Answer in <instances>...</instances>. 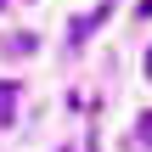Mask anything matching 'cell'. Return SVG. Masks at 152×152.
Segmentation results:
<instances>
[{"mask_svg":"<svg viewBox=\"0 0 152 152\" xmlns=\"http://www.w3.org/2000/svg\"><path fill=\"white\" fill-rule=\"evenodd\" d=\"M17 96H23V90H17L11 79H0V124H11V118H17Z\"/></svg>","mask_w":152,"mask_h":152,"instance_id":"1","label":"cell"},{"mask_svg":"<svg viewBox=\"0 0 152 152\" xmlns=\"http://www.w3.org/2000/svg\"><path fill=\"white\" fill-rule=\"evenodd\" d=\"M96 23H107V6H102V11H90V17H79V23H73V45H85V39H90V34H96Z\"/></svg>","mask_w":152,"mask_h":152,"instance_id":"2","label":"cell"},{"mask_svg":"<svg viewBox=\"0 0 152 152\" xmlns=\"http://www.w3.org/2000/svg\"><path fill=\"white\" fill-rule=\"evenodd\" d=\"M135 141H141V147H152V113H141V124H135Z\"/></svg>","mask_w":152,"mask_h":152,"instance_id":"3","label":"cell"},{"mask_svg":"<svg viewBox=\"0 0 152 152\" xmlns=\"http://www.w3.org/2000/svg\"><path fill=\"white\" fill-rule=\"evenodd\" d=\"M135 11H141V17H152V0H141V6H135Z\"/></svg>","mask_w":152,"mask_h":152,"instance_id":"4","label":"cell"},{"mask_svg":"<svg viewBox=\"0 0 152 152\" xmlns=\"http://www.w3.org/2000/svg\"><path fill=\"white\" fill-rule=\"evenodd\" d=\"M147 79H152V51H147Z\"/></svg>","mask_w":152,"mask_h":152,"instance_id":"5","label":"cell"}]
</instances>
